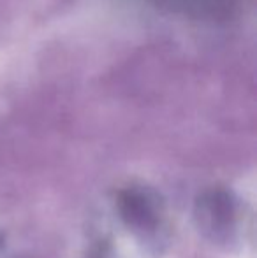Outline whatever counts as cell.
I'll list each match as a JSON object with an SVG mask.
<instances>
[{
	"label": "cell",
	"mask_w": 257,
	"mask_h": 258,
	"mask_svg": "<svg viewBox=\"0 0 257 258\" xmlns=\"http://www.w3.org/2000/svg\"><path fill=\"white\" fill-rule=\"evenodd\" d=\"M195 220L206 237L215 242H229L236 232V201L227 190L212 188L195 202Z\"/></svg>",
	"instance_id": "obj_1"
},
{
	"label": "cell",
	"mask_w": 257,
	"mask_h": 258,
	"mask_svg": "<svg viewBox=\"0 0 257 258\" xmlns=\"http://www.w3.org/2000/svg\"><path fill=\"white\" fill-rule=\"evenodd\" d=\"M118 211L134 234L143 239L157 237L162 227L164 207L153 190L143 186L125 188L118 195Z\"/></svg>",
	"instance_id": "obj_2"
},
{
	"label": "cell",
	"mask_w": 257,
	"mask_h": 258,
	"mask_svg": "<svg viewBox=\"0 0 257 258\" xmlns=\"http://www.w3.org/2000/svg\"><path fill=\"white\" fill-rule=\"evenodd\" d=\"M159 2L182 13L197 14V16H217L219 13L227 11V0H159Z\"/></svg>",
	"instance_id": "obj_3"
},
{
	"label": "cell",
	"mask_w": 257,
	"mask_h": 258,
	"mask_svg": "<svg viewBox=\"0 0 257 258\" xmlns=\"http://www.w3.org/2000/svg\"><path fill=\"white\" fill-rule=\"evenodd\" d=\"M86 258H106V244H99L90 251Z\"/></svg>",
	"instance_id": "obj_4"
}]
</instances>
